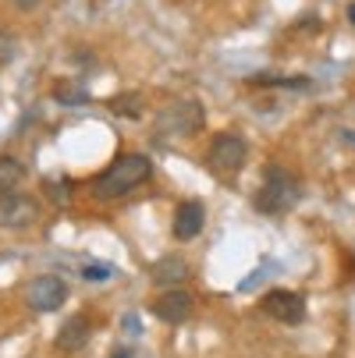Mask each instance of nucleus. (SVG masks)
Instances as JSON below:
<instances>
[{
	"instance_id": "20",
	"label": "nucleus",
	"mask_w": 355,
	"mask_h": 358,
	"mask_svg": "<svg viewBox=\"0 0 355 358\" xmlns=\"http://www.w3.org/2000/svg\"><path fill=\"white\" fill-rule=\"evenodd\" d=\"M111 358H132V351H125V348H121V351H114Z\"/></svg>"
},
{
	"instance_id": "5",
	"label": "nucleus",
	"mask_w": 355,
	"mask_h": 358,
	"mask_svg": "<svg viewBox=\"0 0 355 358\" xmlns=\"http://www.w3.org/2000/svg\"><path fill=\"white\" fill-rule=\"evenodd\" d=\"M263 313H267L270 320H277V323L295 327V323L306 320V301H302V294H295V291L274 287V291L263 294Z\"/></svg>"
},
{
	"instance_id": "4",
	"label": "nucleus",
	"mask_w": 355,
	"mask_h": 358,
	"mask_svg": "<svg viewBox=\"0 0 355 358\" xmlns=\"http://www.w3.org/2000/svg\"><path fill=\"white\" fill-rule=\"evenodd\" d=\"M245 160H249V145H245L242 135L221 131V135L214 138V145H210V167H214L217 174H238V171L245 167Z\"/></svg>"
},
{
	"instance_id": "7",
	"label": "nucleus",
	"mask_w": 355,
	"mask_h": 358,
	"mask_svg": "<svg viewBox=\"0 0 355 358\" xmlns=\"http://www.w3.org/2000/svg\"><path fill=\"white\" fill-rule=\"evenodd\" d=\"M25 298H29V305L36 313H54V309H61L64 298H68V284L61 277H54V273H46V277H36L29 284Z\"/></svg>"
},
{
	"instance_id": "9",
	"label": "nucleus",
	"mask_w": 355,
	"mask_h": 358,
	"mask_svg": "<svg viewBox=\"0 0 355 358\" xmlns=\"http://www.w3.org/2000/svg\"><path fill=\"white\" fill-rule=\"evenodd\" d=\"M202 227H207V210H202V202L188 199V202H181V206L174 210V238L178 241L199 238Z\"/></svg>"
},
{
	"instance_id": "1",
	"label": "nucleus",
	"mask_w": 355,
	"mask_h": 358,
	"mask_svg": "<svg viewBox=\"0 0 355 358\" xmlns=\"http://www.w3.org/2000/svg\"><path fill=\"white\" fill-rule=\"evenodd\" d=\"M149 174H153V164H149L146 152H125V157H118L107 171H99L92 178V195L96 199H121L128 192H135Z\"/></svg>"
},
{
	"instance_id": "2",
	"label": "nucleus",
	"mask_w": 355,
	"mask_h": 358,
	"mask_svg": "<svg viewBox=\"0 0 355 358\" xmlns=\"http://www.w3.org/2000/svg\"><path fill=\"white\" fill-rule=\"evenodd\" d=\"M302 199V185L295 174H288L284 167H267L263 171V188L256 192V199H252V206H256L260 213H288L295 202Z\"/></svg>"
},
{
	"instance_id": "12",
	"label": "nucleus",
	"mask_w": 355,
	"mask_h": 358,
	"mask_svg": "<svg viewBox=\"0 0 355 358\" xmlns=\"http://www.w3.org/2000/svg\"><path fill=\"white\" fill-rule=\"evenodd\" d=\"M249 82L260 89H306L309 85V78H288V75H252Z\"/></svg>"
},
{
	"instance_id": "18",
	"label": "nucleus",
	"mask_w": 355,
	"mask_h": 358,
	"mask_svg": "<svg viewBox=\"0 0 355 358\" xmlns=\"http://www.w3.org/2000/svg\"><path fill=\"white\" fill-rule=\"evenodd\" d=\"M15 4H18L22 11H29V8H36V4H39V0H15Z\"/></svg>"
},
{
	"instance_id": "11",
	"label": "nucleus",
	"mask_w": 355,
	"mask_h": 358,
	"mask_svg": "<svg viewBox=\"0 0 355 358\" xmlns=\"http://www.w3.org/2000/svg\"><path fill=\"white\" fill-rule=\"evenodd\" d=\"M188 277V266H185V259H178V255H174V259H160L157 263V270H153V280L160 284V287H178L181 280Z\"/></svg>"
},
{
	"instance_id": "6",
	"label": "nucleus",
	"mask_w": 355,
	"mask_h": 358,
	"mask_svg": "<svg viewBox=\"0 0 355 358\" xmlns=\"http://www.w3.org/2000/svg\"><path fill=\"white\" fill-rule=\"evenodd\" d=\"M39 220V202L32 195L0 192V227H32Z\"/></svg>"
},
{
	"instance_id": "14",
	"label": "nucleus",
	"mask_w": 355,
	"mask_h": 358,
	"mask_svg": "<svg viewBox=\"0 0 355 358\" xmlns=\"http://www.w3.org/2000/svg\"><path fill=\"white\" fill-rule=\"evenodd\" d=\"M107 107H111L114 114H125V117H139V114H142V99H139L135 92H128V96H114Z\"/></svg>"
},
{
	"instance_id": "13",
	"label": "nucleus",
	"mask_w": 355,
	"mask_h": 358,
	"mask_svg": "<svg viewBox=\"0 0 355 358\" xmlns=\"http://www.w3.org/2000/svg\"><path fill=\"white\" fill-rule=\"evenodd\" d=\"M22 174H25V167L15 157H0V192H11L22 181Z\"/></svg>"
},
{
	"instance_id": "8",
	"label": "nucleus",
	"mask_w": 355,
	"mask_h": 358,
	"mask_svg": "<svg viewBox=\"0 0 355 358\" xmlns=\"http://www.w3.org/2000/svg\"><path fill=\"white\" fill-rule=\"evenodd\" d=\"M153 316H157L160 323L178 327V323H185V320L192 316V298H188L185 291L171 287V291H164V294L153 301Z\"/></svg>"
},
{
	"instance_id": "19",
	"label": "nucleus",
	"mask_w": 355,
	"mask_h": 358,
	"mask_svg": "<svg viewBox=\"0 0 355 358\" xmlns=\"http://www.w3.org/2000/svg\"><path fill=\"white\" fill-rule=\"evenodd\" d=\"M125 327H128V334H139V330H135V327H139V320H135V316H128V320H125Z\"/></svg>"
},
{
	"instance_id": "15",
	"label": "nucleus",
	"mask_w": 355,
	"mask_h": 358,
	"mask_svg": "<svg viewBox=\"0 0 355 358\" xmlns=\"http://www.w3.org/2000/svg\"><path fill=\"white\" fill-rule=\"evenodd\" d=\"M54 96L61 99L64 107H78V103H85V99H89V96H85L82 89H71V85H64V82H61V85L54 89Z\"/></svg>"
},
{
	"instance_id": "16",
	"label": "nucleus",
	"mask_w": 355,
	"mask_h": 358,
	"mask_svg": "<svg viewBox=\"0 0 355 358\" xmlns=\"http://www.w3.org/2000/svg\"><path fill=\"white\" fill-rule=\"evenodd\" d=\"M82 277H85V280H107V277H114V266L89 263V266H82Z\"/></svg>"
},
{
	"instance_id": "17",
	"label": "nucleus",
	"mask_w": 355,
	"mask_h": 358,
	"mask_svg": "<svg viewBox=\"0 0 355 358\" xmlns=\"http://www.w3.org/2000/svg\"><path fill=\"white\" fill-rule=\"evenodd\" d=\"M341 142H351L355 145V128H341Z\"/></svg>"
},
{
	"instance_id": "10",
	"label": "nucleus",
	"mask_w": 355,
	"mask_h": 358,
	"mask_svg": "<svg viewBox=\"0 0 355 358\" xmlns=\"http://www.w3.org/2000/svg\"><path fill=\"white\" fill-rule=\"evenodd\" d=\"M89 341V320L85 316H71L61 330H57V348L61 351H78Z\"/></svg>"
},
{
	"instance_id": "3",
	"label": "nucleus",
	"mask_w": 355,
	"mask_h": 358,
	"mask_svg": "<svg viewBox=\"0 0 355 358\" xmlns=\"http://www.w3.org/2000/svg\"><path fill=\"white\" fill-rule=\"evenodd\" d=\"M202 121H207V114H202V103H195V99H178V103L164 107L157 114V131L160 135H195L202 128Z\"/></svg>"
}]
</instances>
